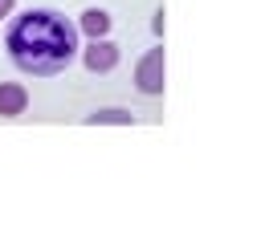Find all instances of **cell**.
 <instances>
[{
  "label": "cell",
  "mask_w": 261,
  "mask_h": 244,
  "mask_svg": "<svg viewBox=\"0 0 261 244\" xmlns=\"http://www.w3.org/2000/svg\"><path fill=\"white\" fill-rule=\"evenodd\" d=\"M4 49H8V57H12V65L20 73L53 77V73H61L77 57L82 33L57 8H29V12H20V16L8 20Z\"/></svg>",
  "instance_id": "6da1fadb"
},
{
  "label": "cell",
  "mask_w": 261,
  "mask_h": 244,
  "mask_svg": "<svg viewBox=\"0 0 261 244\" xmlns=\"http://www.w3.org/2000/svg\"><path fill=\"white\" fill-rule=\"evenodd\" d=\"M135 89L147 94V98H159L163 94V45L147 49L135 65Z\"/></svg>",
  "instance_id": "7a4b0ae2"
},
{
  "label": "cell",
  "mask_w": 261,
  "mask_h": 244,
  "mask_svg": "<svg viewBox=\"0 0 261 244\" xmlns=\"http://www.w3.org/2000/svg\"><path fill=\"white\" fill-rule=\"evenodd\" d=\"M77 57H82V65H86L90 73H110V69L118 65L122 49H118L110 37H90V45H86V49H77Z\"/></svg>",
  "instance_id": "3957f363"
},
{
  "label": "cell",
  "mask_w": 261,
  "mask_h": 244,
  "mask_svg": "<svg viewBox=\"0 0 261 244\" xmlns=\"http://www.w3.org/2000/svg\"><path fill=\"white\" fill-rule=\"evenodd\" d=\"M29 110V89L20 81H0V118H20Z\"/></svg>",
  "instance_id": "277c9868"
},
{
  "label": "cell",
  "mask_w": 261,
  "mask_h": 244,
  "mask_svg": "<svg viewBox=\"0 0 261 244\" xmlns=\"http://www.w3.org/2000/svg\"><path fill=\"white\" fill-rule=\"evenodd\" d=\"M86 126H135V114L122 106H102V110L86 114Z\"/></svg>",
  "instance_id": "5b68a950"
},
{
  "label": "cell",
  "mask_w": 261,
  "mask_h": 244,
  "mask_svg": "<svg viewBox=\"0 0 261 244\" xmlns=\"http://www.w3.org/2000/svg\"><path fill=\"white\" fill-rule=\"evenodd\" d=\"M77 33H86V37H106V33H110V12H102V8H86L82 20H77Z\"/></svg>",
  "instance_id": "8992f818"
},
{
  "label": "cell",
  "mask_w": 261,
  "mask_h": 244,
  "mask_svg": "<svg viewBox=\"0 0 261 244\" xmlns=\"http://www.w3.org/2000/svg\"><path fill=\"white\" fill-rule=\"evenodd\" d=\"M12 12H16V0H0V20L12 16Z\"/></svg>",
  "instance_id": "52a82bcc"
}]
</instances>
